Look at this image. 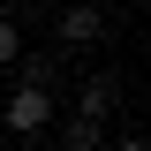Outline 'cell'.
Wrapping results in <instances>:
<instances>
[{
	"instance_id": "cell-1",
	"label": "cell",
	"mask_w": 151,
	"mask_h": 151,
	"mask_svg": "<svg viewBox=\"0 0 151 151\" xmlns=\"http://www.w3.org/2000/svg\"><path fill=\"white\" fill-rule=\"evenodd\" d=\"M0 121H8V136H38L53 121V91H45V83H15L8 106H0Z\"/></svg>"
},
{
	"instance_id": "cell-2",
	"label": "cell",
	"mask_w": 151,
	"mask_h": 151,
	"mask_svg": "<svg viewBox=\"0 0 151 151\" xmlns=\"http://www.w3.org/2000/svg\"><path fill=\"white\" fill-rule=\"evenodd\" d=\"M98 38H106V15H98V8H83V0H76L68 15H60V45H98Z\"/></svg>"
},
{
	"instance_id": "cell-3",
	"label": "cell",
	"mask_w": 151,
	"mask_h": 151,
	"mask_svg": "<svg viewBox=\"0 0 151 151\" xmlns=\"http://www.w3.org/2000/svg\"><path fill=\"white\" fill-rule=\"evenodd\" d=\"M106 113H113V76H91V83H83V98H76V121L106 129Z\"/></svg>"
},
{
	"instance_id": "cell-4",
	"label": "cell",
	"mask_w": 151,
	"mask_h": 151,
	"mask_svg": "<svg viewBox=\"0 0 151 151\" xmlns=\"http://www.w3.org/2000/svg\"><path fill=\"white\" fill-rule=\"evenodd\" d=\"M60 144H68V151H98V129H91V121H76V113H68V129H60Z\"/></svg>"
},
{
	"instance_id": "cell-5",
	"label": "cell",
	"mask_w": 151,
	"mask_h": 151,
	"mask_svg": "<svg viewBox=\"0 0 151 151\" xmlns=\"http://www.w3.org/2000/svg\"><path fill=\"white\" fill-rule=\"evenodd\" d=\"M15 53H23V38H15V23L0 15V68H8V60H15Z\"/></svg>"
},
{
	"instance_id": "cell-6",
	"label": "cell",
	"mask_w": 151,
	"mask_h": 151,
	"mask_svg": "<svg viewBox=\"0 0 151 151\" xmlns=\"http://www.w3.org/2000/svg\"><path fill=\"white\" fill-rule=\"evenodd\" d=\"M113 151H144V136H121V144H113Z\"/></svg>"
},
{
	"instance_id": "cell-7",
	"label": "cell",
	"mask_w": 151,
	"mask_h": 151,
	"mask_svg": "<svg viewBox=\"0 0 151 151\" xmlns=\"http://www.w3.org/2000/svg\"><path fill=\"white\" fill-rule=\"evenodd\" d=\"M83 8H98V15H106V8H113V0H83Z\"/></svg>"
}]
</instances>
